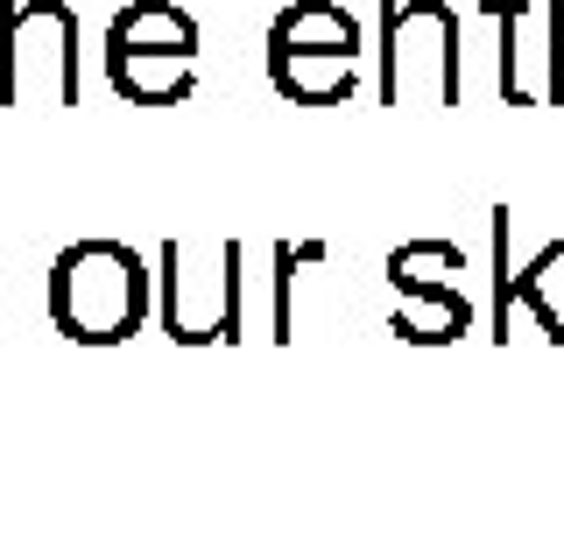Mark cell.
Here are the masks:
<instances>
[{
  "label": "cell",
  "instance_id": "obj_5",
  "mask_svg": "<svg viewBox=\"0 0 564 543\" xmlns=\"http://www.w3.org/2000/svg\"><path fill=\"white\" fill-rule=\"evenodd\" d=\"M388 283H395V296H402V304H395V325L410 332V339L437 346V339H458V332H466V296H458V290H437V283H423L410 254L388 261Z\"/></svg>",
  "mask_w": 564,
  "mask_h": 543
},
{
  "label": "cell",
  "instance_id": "obj_3",
  "mask_svg": "<svg viewBox=\"0 0 564 543\" xmlns=\"http://www.w3.org/2000/svg\"><path fill=\"white\" fill-rule=\"evenodd\" d=\"M352 72H360V22L332 0H296V8L275 14L269 29V78L275 93L304 99V107H332V99L352 93Z\"/></svg>",
  "mask_w": 564,
  "mask_h": 543
},
{
  "label": "cell",
  "instance_id": "obj_4",
  "mask_svg": "<svg viewBox=\"0 0 564 543\" xmlns=\"http://www.w3.org/2000/svg\"><path fill=\"white\" fill-rule=\"evenodd\" d=\"M431 64L437 78L458 93V22L437 0H410V8H388V57H381V93L388 107L410 99V72Z\"/></svg>",
  "mask_w": 564,
  "mask_h": 543
},
{
  "label": "cell",
  "instance_id": "obj_1",
  "mask_svg": "<svg viewBox=\"0 0 564 543\" xmlns=\"http://www.w3.org/2000/svg\"><path fill=\"white\" fill-rule=\"evenodd\" d=\"M50 318L78 346H120L149 318V275L120 240H78L50 269Z\"/></svg>",
  "mask_w": 564,
  "mask_h": 543
},
{
  "label": "cell",
  "instance_id": "obj_2",
  "mask_svg": "<svg viewBox=\"0 0 564 543\" xmlns=\"http://www.w3.org/2000/svg\"><path fill=\"white\" fill-rule=\"evenodd\" d=\"M106 78L134 107H176L198 85V22L170 0H128L106 29Z\"/></svg>",
  "mask_w": 564,
  "mask_h": 543
}]
</instances>
